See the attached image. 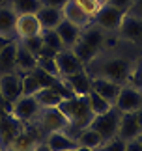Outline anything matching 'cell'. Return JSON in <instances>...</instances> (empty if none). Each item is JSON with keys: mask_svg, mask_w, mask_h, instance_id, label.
<instances>
[{"mask_svg": "<svg viewBox=\"0 0 142 151\" xmlns=\"http://www.w3.org/2000/svg\"><path fill=\"white\" fill-rule=\"evenodd\" d=\"M58 108L64 112V116L67 118L69 121V129L66 131L71 138L79 136V132L82 129H86L88 125H90V121L93 119V112L90 110L88 106V99L86 95H71V97H66L60 104H58Z\"/></svg>", "mask_w": 142, "mask_h": 151, "instance_id": "obj_3", "label": "cell"}, {"mask_svg": "<svg viewBox=\"0 0 142 151\" xmlns=\"http://www.w3.org/2000/svg\"><path fill=\"white\" fill-rule=\"evenodd\" d=\"M116 37L118 36L105 32L103 28H99L97 24L92 22V24H88L86 28L80 30L79 39H77V43L73 45V52L77 54V58L86 65V63H90L101 50H105L106 47H109V41H112V39H116Z\"/></svg>", "mask_w": 142, "mask_h": 151, "instance_id": "obj_2", "label": "cell"}, {"mask_svg": "<svg viewBox=\"0 0 142 151\" xmlns=\"http://www.w3.org/2000/svg\"><path fill=\"white\" fill-rule=\"evenodd\" d=\"M138 56L140 52L127 54V52L120 50L116 45H112V47L101 50L90 63H86L84 71L90 77H103L118 84H127L129 75H131Z\"/></svg>", "mask_w": 142, "mask_h": 151, "instance_id": "obj_1", "label": "cell"}, {"mask_svg": "<svg viewBox=\"0 0 142 151\" xmlns=\"http://www.w3.org/2000/svg\"><path fill=\"white\" fill-rule=\"evenodd\" d=\"M137 140H138V142H140V144H142V131H140V132H138V136H137Z\"/></svg>", "mask_w": 142, "mask_h": 151, "instance_id": "obj_39", "label": "cell"}, {"mask_svg": "<svg viewBox=\"0 0 142 151\" xmlns=\"http://www.w3.org/2000/svg\"><path fill=\"white\" fill-rule=\"evenodd\" d=\"M77 144L82 146V147H90L93 151H97L99 147H101V144H103V138L99 136V132H96L93 129H90V127H86V129H82L79 132Z\"/></svg>", "mask_w": 142, "mask_h": 151, "instance_id": "obj_25", "label": "cell"}, {"mask_svg": "<svg viewBox=\"0 0 142 151\" xmlns=\"http://www.w3.org/2000/svg\"><path fill=\"white\" fill-rule=\"evenodd\" d=\"M97 2H99V4L103 6V4H106V2H109V0H97Z\"/></svg>", "mask_w": 142, "mask_h": 151, "instance_id": "obj_40", "label": "cell"}, {"mask_svg": "<svg viewBox=\"0 0 142 151\" xmlns=\"http://www.w3.org/2000/svg\"><path fill=\"white\" fill-rule=\"evenodd\" d=\"M109 4L112 6H116L118 9H122V11H129V8H131V4H133V0H109Z\"/></svg>", "mask_w": 142, "mask_h": 151, "instance_id": "obj_33", "label": "cell"}, {"mask_svg": "<svg viewBox=\"0 0 142 151\" xmlns=\"http://www.w3.org/2000/svg\"><path fill=\"white\" fill-rule=\"evenodd\" d=\"M36 127L45 136L49 132H62V131L66 132L69 129V121L58 106H47V108L41 110L39 118L36 121Z\"/></svg>", "mask_w": 142, "mask_h": 151, "instance_id": "obj_6", "label": "cell"}, {"mask_svg": "<svg viewBox=\"0 0 142 151\" xmlns=\"http://www.w3.org/2000/svg\"><path fill=\"white\" fill-rule=\"evenodd\" d=\"M8 4L17 15H22V13H36L41 6V0H8Z\"/></svg>", "mask_w": 142, "mask_h": 151, "instance_id": "obj_27", "label": "cell"}, {"mask_svg": "<svg viewBox=\"0 0 142 151\" xmlns=\"http://www.w3.org/2000/svg\"><path fill=\"white\" fill-rule=\"evenodd\" d=\"M41 39H43V45H45L47 49H51V50H54V52H60V50L66 49V47H64V43H62V39H60V36L56 34L54 28L41 30Z\"/></svg>", "mask_w": 142, "mask_h": 151, "instance_id": "obj_28", "label": "cell"}, {"mask_svg": "<svg viewBox=\"0 0 142 151\" xmlns=\"http://www.w3.org/2000/svg\"><path fill=\"white\" fill-rule=\"evenodd\" d=\"M36 17H38L39 24L43 30H49V28H56L64 19L62 9L58 8H49V6H39V9L36 11Z\"/></svg>", "mask_w": 142, "mask_h": 151, "instance_id": "obj_21", "label": "cell"}, {"mask_svg": "<svg viewBox=\"0 0 142 151\" xmlns=\"http://www.w3.org/2000/svg\"><path fill=\"white\" fill-rule=\"evenodd\" d=\"M22 127L25 125H22L21 121H17L9 112H4L0 116V144H2L4 149L8 147L9 142L22 131Z\"/></svg>", "mask_w": 142, "mask_h": 151, "instance_id": "obj_15", "label": "cell"}, {"mask_svg": "<svg viewBox=\"0 0 142 151\" xmlns=\"http://www.w3.org/2000/svg\"><path fill=\"white\" fill-rule=\"evenodd\" d=\"M75 149H77V147H75ZM75 149H64V151H75Z\"/></svg>", "mask_w": 142, "mask_h": 151, "instance_id": "obj_43", "label": "cell"}, {"mask_svg": "<svg viewBox=\"0 0 142 151\" xmlns=\"http://www.w3.org/2000/svg\"><path fill=\"white\" fill-rule=\"evenodd\" d=\"M140 125H138V119L135 112H122L120 116V125H118V136L123 138L125 142L129 140H135L140 132Z\"/></svg>", "mask_w": 142, "mask_h": 151, "instance_id": "obj_18", "label": "cell"}, {"mask_svg": "<svg viewBox=\"0 0 142 151\" xmlns=\"http://www.w3.org/2000/svg\"><path fill=\"white\" fill-rule=\"evenodd\" d=\"M123 17H125V11L118 9L116 6H112V4L106 2V4H103L101 8H99L96 17L92 19V22L97 24L99 28H103L105 32L114 34V36H116V32H118V28H120V24H122Z\"/></svg>", "mask_w": 142, "mask_h": 151, "instance_id": "obj_8", "label": "cell"}, {"mask_svg": "<svg viewBox=\"0 0 142 151\" xmlns=\"http://www.w3.org/2000/svg\"><path fill=\"white\" fill-rule=\"evenodd\" d=\"M90 86H92V90L96 91V93H99L103 99H106L112 106H114L116 97H118V93H120L122 84L112 82V80L103 78V77H90Z\"/></svg>", "mask_w": 142, "mask_h": 151, "instance_id": "obj_16", "label": "cell"}, {"mask_svg": "<svg viewBox=\"0 0 142 151\" xmlns=\"http://www.w3.org/2000/svg\"><path fill=\"white\" fill-rule=\"evenodd\" d=\"M15 21L17 13L9 8V4L0 6V39L2 41H13L15 37Z\"/></svg>", "mask_w": 142, "mask_h": 151, "instance_id": "obj_17", "label": "cell"}, {"mask_svg": "<svg viewBox=\"0 0 142 151\" xmlns=\"http://www.w3.org/2000/svg\"><path fill=\"white\" fill-rule=\"evenodd\" d=\"M75 151H93V149H90V147H82V146H79Z\"/></svg>", "mask_w": 142, "mask_h": 151, "instance_id": "obj_38", "label": "cell"}, {"mask_svg": "<svg viewBox=\"0 0 142 151\" xmlns=\"http://www.w3.org/2000/svg\"><path fill=\"white\" fill-rule=\"evenodd\" d=\"M135 116H137V119H138V125H140V129H142V104L138 106V110L135 112Z\"/></svg>", "mask_w": 142, "mask_h": 151, "instance_id": "obj_37", "label": "cell"}, {"mask_svg": "<svg viewBox=\"0 0 142 151\" xmlns=\"http://www.w3.org/2000/svg\"><path fill=\"white\" fill-rule=\"evenodd\" d=\"M22 95V75L8 73L0 75V97L6 103H13Z\"/></svg>", "mask_w": 142, "mask_h": 151, "instance_id": "obj_12", "label": "cell"}, {"mask_svg": "<svg viewBox=\"0 0 142 151\" xmlns=\"http://www.w3.org/2000/svg\"><path fill=\"white\" fill-rule=\"evenodd\" d=\"M116 36L122 43L133 47L142 54V17H133L125 13Z\"/></svg>", "mask_w": 142, "mask_h": 151, "instance_id": "obj_5", "label": "cell"}, {"mask_svg": "<svg viewBox=\"0 0 142 151\" xmlns=\"http://www.w3.org/2000/svg\"><path fill=\"white\" fill-rule=\"evenodd\" d=\"M54 60H56L58 77H60V80L66 78V77H71V75H77V73L84 71V63L77 58L73 49H64L60 52H56Z\"/></svg>", "mask_w": 142, "mask_h": 151, "instance_id": "obj_10", "label": "cell"}, {"mask_svg": "<svg viewBox=\"0 0 142 151\" xmlns=\"http://www.w3.org/2000/svg\"><path fill=\"white\" fill-rule=\"evenodd\" d=\"M120 116L122 112L118 110L116 106H112L109 112L105 114H99V116H93V119L90 121V129H93L96 132H99V136L105 140L116 136L118 134V125H120Z\"/></svg>", "mask_w": 142, "mask_h": 151, "instance_id": "obj_7", "label": "cell"}, {"mask_svg": "<svg viewBox=\"0 0 142 151\" xmlns=\"http://www.w3.org/2000/svg\"><path fill=\"white\" fill-rule=\"evenodd\" d=\"M8 73H17L15 65V39L8 41L0 49V75H8Z\"/></svg>", "mask_w": 142, "mask_h": 151, "instance_id": "obj_24", "label": "cell"}, {"mask_svg": "<svg viewBox=\"0 0 142 151\" xmlns=\"http://www.w3.org/2000/svg\"><path fill=\"white\" fill-rule=\"evenodd\" d=\"M73 2H75L77 6H79V8L84 9L86 13L92 17V19L96 17V13L99 11V8H101V4H99L97 0H73Z\"/></svg>", "mask_w": 142, "mask_h": 151, "instance_id": "obj_31", "label": "cell"}, {"mask_svg": "<svg viewBox=\"0 0 142 151\" xmlns=\"http://www.w3.org/2000/svg\"><path fill=\"white\" fill-rule=\"evenodd\" d=\"M41 30H43V28H41L36 13L17 15V21H15V37L17 39L38 37V36H41Z\"/></svg>", "mask_w": 142, "mask_h": 151, "instance_id": "obj_13", "label": "cell"}, {"mask_svg": "<svg viewBox=\"0 0 142 151\" xmlns=\"http://www.w3.org/2000/svg\"><path fill=\"white\" fill-rule=\"evenodd\" d=\"M43 106L38 103L34 95H25L22 93L19 99L9 103V114L22 125H36Z\"/></svg>", "mask_w": 142, "mask_h": 151, "instance_id": "obj_4", "label": "cell"}, {"mask_svg": "<svg viewBox=\"0 0 142 151\" xmlns=\"http://www.w3.org/2000/svg\"><path fill=\"white\" fill-rule=\"evenodd\" d=\"M127 15H133V17H142V0H133L131 8H129Z\"/></svg>", "mask_w": 142, "mask_h": 151, "instance_id": "obj_32", "label": "cell"}, {"mask_svg": "<svg viewBox=\"0 0 142 151\" xmlns=\"http://www.w3.org/2000/svg\"><path fill=\"white\" fill-rule=\"evenodd\" d=\"M125 151H142V144L135 138V140H129L125 144Z\"/></svg>", "mask_w": 142, "mask_h": 151, "instance_id": "obj_35", "label": "cell"}, {"mask_svg": "<svg viewBox=\"0 0 142 151\" xmlns=\"http://www.w3.org/2000/svg\"><path fill=\"white\" fill-rule=\"evenodd\" d=\"M4 4H8V0H0V6H4Z\"/></svg>", "mask_w": 142, "mask_h": 151, "instance_id": "obj_41", "label": "cell"}, {"mask_svg": "<svg viewBox=\"0 0 142 151\" xmlns=\"http://www.w3.org/2000/svg\"><path fill=\"white\" fill-rule=\"evenodd\" d=\"M86 99H88V106H90V110L93 112V116L105 114V112H109V110L112 108V104L106 99H103L99 93H96L93 90H90V93L86 95Z\"/></svg>", "mask_w": 142, "mask_h": 151, "instance_id": "obj_26", "label": "cell"}, {"mask_svg": "<svg viewBox=\"0 0 142 151\" xmlns=\"http://www.w3.org/2000/svg\"><path fill=\"white\" fill-rule=\"evenodd\" d=\"M54 30H56L58 36H60V39H62V43H64L66 49H73V45L77 43V39L80 36V28L75 26L73 22L66 21V19H62V22L54 28Z\"/></svg>", "mask_w": 142, "mask_h": 151, "instance_id": "obj_23", "label": "cell"}, {"mask_svg": "<svg viewBox=\"0 0 142 151\" xmlns=\"http://www.w3.org/2000/svg\"><path fill=\"white\" fill-rule=\"evenodd\" d=\"M69 0H41V6H49V8H58L62 9Z\"/></svg>", "mask_w": 142, "mask_h": 151, "instance_id": "obj_34", "label": "cell"}, {"mask_svg": "<svg viewBox=\"0 0 142 151\" xmlns=\"http://www.w3.org/2000/svg\"><path fill=\"white\" fill-rule=\"evenodd\" d=\"M34 151H51V147L47 146L45 142H39L38 146H36V149H34Z\"/></svg>", "mask_w": 142, "mask_h": 151, "instance_id": "obj_36", "label": "cell"}, {"mask_svg": "<svg viewBox=\"0 0 142 151\" xmlns=\"http://www.w3.org/2000/svg\"><path fill=\"white\" fill-rule=\"evenodd\" d=\"M62 84L71 91L73 95H88L92 90L90 86V75L86 71H80L77 75H71V77L62 78Z\"/></svg>", "mask_w": 142, "mask_h": 151, "instance_id": "obj_19", "label": "cell"}, {"mask_svg": "<svg viewBox=\"0 0 142 151\" xmlns=\"http://www.w3.org/2000/svg\"><path fill=\"white\" fill-rule=\"evenodd\" d=\"M0 151H6V149H4V147H2V144H0Z\"/></svg>", "mask_w": 142, "mask_h": 151, "instance_id": "obj_42", "label": "cell"}, {"mask_svg": "<svg viewBox=\"0 0 142 151\" xmlns=\"http://www.w3.org/2000/svg\"><path fill=\"white\" fill-rule=\"evenodd\" d=\"M43 132L36 125H25L22 131L9 142L6 151H34L39 142H43Z\"/></svg>", "mask_w": 142, "mask_h": 151, "instance_id": "obj_9", "label": "cell"}, {"mask_svg": "<svg viewBox=\"0 0 142 151\" xmlns=\"http://www.w3.org/2000/svg\"><path fill=\"white\" fill-rule=\"evenodd\" d=\"M22 43H25V47L32 52V54L38 58L39 54H41V50H43V39H41V36H38V37H30V39H21Z\"/></svg>", "mask_w": 142, "mask_h": 151, "instance_id": "obj_30", "label": "cell"}, {"mask_svg": "<svg viewBox=\"0 0 142 151\" xmlns=\"http://www.w3.org/2000/svg\"><path fill=\"white\" fill-rule=\"evenodd\" d=\"M125 144L127 142L123 140V138H120L116 134V136L109 138V140H105L97 151H125Z\"/></svg>", "mask_w": 142, "mask_h": 151, "instance_id": "obj_29", "label": "cell"}, {"mask_svg": "<svg viewBox=\"0 0 142 151\" xmlns=\"http://www.w3.org/2000/svg\"><path fill=\"white\" fill-rule=\"evenodd\" d=\"M62 13H64V19L69 21V22H73V24L79 26L80 30L86 28L88 24H92V17L88 15L82 8H79L73 0H69V2L62 8Z\"/></svg>", "mask_w": 142, "mask_h": 151, "instance_id": "obj_20", "label": "cell"}, {"mask_svg": "<svg viewBox=\"0 0 142 151\" xmlns=\"http://www.w3.org/2000/svg\"><path fill=\"white\" fill-rule=\"evenodd\" d=\"M43 142L47 146L51 147V151H64V149H75L79 147V144H77L75 138H71L67 132H49V134H45Z\"/></svg>", "mask_w": 142, "mask_h": 151, "instance_id": "obj_22", "label": "cell"}, {"mask_svg": "<svg viewBox=\"0 0 142 151\" xmlns=\"http://www.w3.org/2000/svg\"><path fill=\"white\" fill-rule=\"evenodd\" d=\"M142 104V90L133 88L131 84H122L114 106L120 112H137Z\"/></svg>", "mask_w": 142, "mask_h": 151, "instance_id": "obj_11", "label": "cell"}, {"mask_svg": "<svg viewBox=\"0 0 142 151\" xmlns=\"http://www.w3.org/2000/svg\"><path fill=\"white\" fill-rule=\"evenodd\" d=\"M15 65H17V73L21 75L32 73L38 67V58L25 47V43L21 39H15Z\"/></svg>", "mask_w": 142, "mask_h": 151, "instance_id": "obj_14", "label": "cell"}]
</instances>
